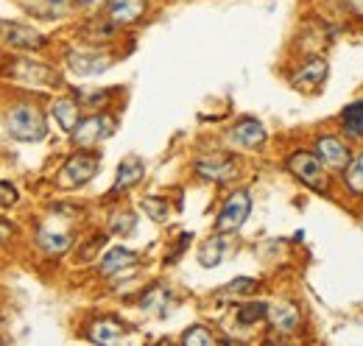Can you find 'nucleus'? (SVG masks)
Wrapping results in <instances>:
<instances>
[{"instance_id":"34","label":"nucleus","mask_w":363,"mask_h":346,"mask_svg":"<svg viewBox=\"0 0 363 346\" xmlns=\"http://www.w3.org/2000/svg\"><path fill=\"white\" fill-rule=\"evenodd\" d=\"M11 235V226H0V240H6Z\"/></svg>"},{"instance_id":"28","label":"nucleus","mask_w":363,"mask_h":346,"mask_svg":"<svg viewBox=\"0 0 363 346\" xmlns=\"http://www.w3.org/2000/svg\"><path fill=\"white\" fill-rule=\"evenodd\" d=\"M255 288H257V279H252V277H238V279L229 282L218 296H240V294H249V291H255Z\"/></svg>"},{"instance_id":"12","label":"nucleus","mask_w":363,"mask_h":346,"mask_svg":"<svg viewBox=\"0 0 363 346\" xmlns=\"http://www.w3.org/2000/svg\"><path fill=\"white\" fill-rule=\"evenodd\" d=\"M327 73H330L327 62H324L321 56H311V59L294 73V86H296V89H318V86L324 84Z\"/></svg>"},{"instance_id":"24","label":"nucleus","mask_w":363,"mask_h":346,"mask_svg":"<svg viewBox=\"0 0 363 346\" xmlns=\"http://www.w3.org/2000/svg\"><path fill=\"white\" fill-rule=\"evenodd\" d=\"M224 252H227V246H224V238H221V232H218V238H210V240L201 246L199 262H201L204 268H213V265H218V262L224 260Z\"/></svg>"},{"instance_id":"14","label":"nucleus","mask_w":363,"mask_h":346,"mask_svg":"<svg viewBox=\"0 0 363 346\" xmlns=\"http://www.w3.org/2000/svg\"><path fill=\"white\" fill-rule=\"evenodd\" d=\"M145 14V0H109L112 26H132Z\"/></svg>"},{"instance_id":"19","label":"nucleus","mask_w":363,"mask_h":346,"mask_svg":"<svg viewBox=\"0 0 363 346\" xmlns=\"http://www.w3.org/2000/svg\"><path fill=\"white\" fill-rule=\"evenodd\" d=\"M53 118H56V123L62 126V131L73 134V129L79 126V104L70 101V98L53 101Z\"/></svg>"},{"instance_id":"18","label":"nucleus","mask_w":363,"mask_h":346,"mask_svg":"<svg viewBox=\"0 0 363 346\" xmlns=\"http://www.w3.org/2000/svg\"><path fill=\"white\" fill-rule=\"evenodd\" d=\"M140 307H143L145 313H151V316H165L168 307H171V291H168L165 285L148 288V291L143 294V299H140Z\"/></svg>"},{"instance_id":"33","label":"nucleus","mask_w":363,"mask_h":346,"mask_svg":"<svg viewBox=\"0 0 363 346\" xmlns=\"http://www.w3.org/2000/svg\"><path fill=\"white\" fill-rule=\"evenodd\" d=\"M347 3H350V9H352L355 14H361L363 17V0H347Z\"/></svg>"},{"instance_id":"10","label":"nucleus","mask_w":363,"mask_h":346,"mask_svg":"<svg viewBox=\"0 0 363 346\" xmlns=\"http://www.w3.org/2000/svg\"><path fill=\"white\" fill-rule=\"evenodd\" d=\"M229 143L238 145V148L252 151V148H257V145L266 143V129H263L260 121H255V118H243V121H238V123L229 129Z\"/></svg>"},{"instance_id":"7","label":"nucleus","mask_w":363,"mask_h":346,"mask_svg":"<svg viewBox=\"0 0 363 346\" xmlns=\"http://www.w3.org/2000/svg\"><path fill=\"white\" fill-rule=\"evenodd\" d=\"M193 171L199 173L201 179H210L216 184H224L229 182L235 173H238V162L227 157V154H210V157H201L193 162Z\"/></svg>"},{"instance_id":"2","label":"nucleus","mask_w":363,"mask_h":346,"mask_svg":"<svg viewBox=\"0 0 363 346\" xmlns=\"http://www.w3.org/2000/svg\"><path fill=\"white\" fill-rule=\"evenodd\" d=\"M288 171L294 173V179H299L305 187L316 190V193H327L330 190V179H327V168L324 162L318 160L316 154H308V151H296L288 157Z\"/></svg>"},{"instance_id":"20","label":"nucleus","mask_w":363,"mask_h":346,"mask_svg":"<svg viewBox=\"0 0 363 346\" xmlns=\"http://www.w3.org/2000/svg\"><path fill=\"white\" fill-rule=\"evenodd\" d=\"M341 129L350 140H363V101L350 104L341 112Z\"/></svg>"},{"instance_id":"17","label":"nucleus","mask_w":363,"mask_h":346,"mask_svg":"<svg viewBox=\"0 0 363 346\" xmlns=\"http://www.w3.org/2000/svg\"><path fill=\"white\" fill-rule=\"evenodd\" d=\"M137 265V255L132 249H123V246H115V249H109L104 257H101V274L104 277H112V274H118V271H126V268H132Z\"/></svg>"},{"instance_id":"6","label":"nucleus","mask_w":363,"mask_h":346,"mask_svg":"<svg viewBox=\"0 0 363 346\" xmlns=\"http://www.w3.org/2000/svg\"><path fill=\"white\" fill-rule=\"evenodd\" d=\"M9 76L17 79V82H23V84H37V86H56L62 82L53 67H48V65L37 62V59H17L11 65V70H9Z\"/></svg>"},{"instance_id":"23","label":"nucleus","mask_w":363,"mask_h":346,"mask_svg":"<svg viewBox=\"0 0 363 346\" xmlns=\"http://www.w3.org/2000/svg\"><path fill=\"white\" fill-rule=\"evenodd\" d=\"M269 307L272 304L266 302H249V304H240L238 307V324L240 327H252V324H257V321H263V318H269Z\"/></svg>"},{"instance_id":"31","label":"nucleus","mask_w":363,"mask_h":346,"mask_svg":"<svg viewBox=\"0 0 363 346\" xmlns=\"http://www.w3.org/2000/svg\"><path fill=\"white\" fill-rule=\"evenodd\" d=\"M14 201H17V190H14V184L0 182V204H3V207H11Z\"/></svg>"},{"instance_id":"21","label":"nucleus","mask_w":363,"mask_h":346,"mask_svg":"<svg viewBox=\"0 0 363 346\" xmlns=\"http://www.w3.org/2000/svg\"><path fill=\"white\" fill-rule=\"evenodd\" d=\"M37 243L45 249L48 255H62V252L70 249V235L59 232V229H50V226H43L37 232Z\"/></svg>"},{"instance_id":"26","label":"nucleus","mask_w":363,"mask_h":346,"mask_svg":"<svg viewBox=\"0 0 363 346\" xmlns=\"http://www.w3.org/2000/svg\"><path fill=\"white\" fill-rule=\"evenodd\" d=\"M182 344L184 346H213L216 344V335L207 330V327H201V324H193L184 335H182Z\"/></svg>"},{"instance_id":"5","label":"nucleus","mask_w":363,"mask_h":346,"mask_svg":"<svg viewBox=\"0 0 363 346\" xmlns=\"http://www.w3.org/2000/svg\"><path fill=\"white\" fill-rule=\"evenodd\" d=\"M115 118L112 115H90V118H84V121H79V126L73 129V143L79 145V148H92V145H98L101 140H106L112 131H115Z\"/></svg>"},{"instance_id":"22","label":"nucleus","mask_w":363,"mask_h":346,"mask_svg":"<svg viewBox=\"0 0 363 346\" xmlns=\"http://www.w3.org/2000/svg\"><path fill=\"white\" fill-rule=\"evenodd\" d=\"M344 176V184L352 196H363V154H358L355 160L347 162V168L341 171Z\"/></svg>"},{"instance_id":"3","label":"nucleus","mask_w":363,"mask_h":346,"mask_svg":"<svg viewBox=\"0 0 363 346\" xmlns=\"http://www.w3.org/2000/svg\"><path fill=\"white\" fill-rule=\"evenodd\" d=\"M98 165H101V157H98V154L82 151V154L70 157V160L62 165V171H59V176H56V184L65 187V190L82 187V184H87L92 176L98 173Z\"/></svg>"},{"instance_id":"4","label":"nucleus","mask_w":363,"mask_h":346,"mask_svg":"<svg viewBox=\"0 0 363 346\" xmlns=\"http://www.w3.org/2000/svg\"><path fill=\"white\" fill-rule=\"evenodd\" d=\"M249 213H252V196L246 190H235L227 199V204L221 207L218 218H216V232H221V235L238 232L246 223Z\"/></svg>"},{"instance_id":"27","label":"nucleus","mask_w":363,"mask_h":346,"mask_svg":"<svg viewBox=\"0 0 363 346\" xmlns=\"http://www.w3.org/2000/svg\"><path fill=\"white\" fill-rule=\"evenodd\" d=\"M137 226V216L132 213H115V216L109 218V232L112 235H121V238H126V235H132Z\"/></svg>"},{"instance_id":"30","label":"nucleus","mask_w":363,"mask_h":346,"mask_svg":"<svg viewBox=\"0 0 363 346\" xmlns=\"http://www.w3.org/2000/svg\"><path fill=\"white\" fill-rule=\"evenodd\" d=\"M104 243H106V235H92V240L79 252V262H90L95 260V255L104 249Z\"/></svg>"},{"instance_id":"1","label":"nucleus","mask_w":363,"mask_h":346,"mask_svg":"<svg viewBox=\"0 0 363 346\" xmlns=\"http://www.w3.org/2000/svg\"><path fill=\"white\" fill-rule=\"evenodd\" d=\"M6 131L14 137V140H23V143H37L48 134L45 126V115L31 106V104H17L9 109L6 115Z\"/></svg>"},{"instance_id":"9","label":"nucleus","mask_w":363,"mask_h":346,"mask_svg":"<svg viewBox=\"0 0 363 346\" xmlns=\"http://www.w3.org/2000/svg\"><path fill=\"white\" fill-rule=\"evenodd\" d=\"M316 157L324 162L327 171H344L347 162H350V148H347V143L341 137L327 134V137L316 140Z\"/></svg>"},{"instance_id":"32","label":"nucleus","mask_w":363,"mask_h":346,"mask_svg":"<svg viewBox=\"0 0 363 346\" xmlns=\"http://www.w3.org/2000/svg\"><path fill=\"white\" fill-rule=\"evenodd\" d=\"M79 3V9H84V11H98V9H104L109 0H76Z\"/></svg>"},{"instance_id":"13","label":"nucleus","mask_w":363,"mask_h":346,"mask_svg":"<svg viewBox=\"0 0 363 346\" xmlns=\"http://www.w3.org/2000/svg\"><path fill=\"white\" fill-rule=\"evenodd\" d=\"M143 176H145V165H143V160H140V157H126V160L118 165V176H115V184H112L109 196H121L123 190L135 187Z\"/></svg>"},{"instance_id":"8","label":"nucleus","mask_w":363,"mask_h":346,"mask_svg":"<svg viewBox=\"0 0 363 346\" xmlns=\"http://www.w3.org/2000/svg\"><path fill=\"white\" fill-rule=\"evenodd\" d=\"M67 67L76 73V76H98V73H104V70H109L112 67V56H106V53H98V50H70L67 53Z\"/></svg>"},{"instance_id":"15","label":"nucleus","mask_w":363,"mask_h":346,"mask_svg":"<svg viewBox=\"0 0 363 346\" xmlns=\"http://www.w3.org/2000/svg\"><path fill=\"white\" fill-rule=\"evenodd\" d=\"M123 333H126V327L118 318H98L90 324L87 338L92 344H118V341H123Z\"/></svg>"},{"instance_id":"29","label":"nucleus","mask_w":363,"mask_h":346,"mask_svg":"<svg viewBox=\"0 0 363 346\" xmlns=\"http://www.w3.org/2000/svg\"><path fill=\"white\" fill-rule=\"evenodd\" d=\"M76 98H79L82 106H104L109 92H104V89L101 92L98 89H76Z\"/></svg>"},{"instance_id":"11","label":"nucleus","mask_w":363,"mask_h":346,"mask_svg":"<svg viewBox=\"0 0 363 346\" xmlns=\"http://www.w3.org/2000/svg\"><path fill=\"white\" fill-rule=\"evenodd\" d=\"M0 34H3V43L20 48V50H37L45 45V37L40 31L20 26V23H0Z\"/></svg>"},{"instance_id":"16","label":"nucleus","mask_w":363,"mask_h":346,"mask_svg":"<svg viewBox=\"0 0 363 346\" xmlns=\"http://www.w3.org/2000/svg\"><path fill=\"white\" fill-rule=\"evenodd\" d=\"M269 321L277 333H296L299 324H302V316L294 304L282 302V304H272L269 307Z\"/></svg>"},{"instance_id":"25","label":"nucleus","mask_w":363,"mask_h":346,"mask_svg":"<svg viewBox=\"0 0 363 346\" xmlns=\"http://www.w3.org/2000/svg\"><path fill=\"white\" fill-rule=\"evenodd\" d=\"M140 210L151 218V221H157V223H165L168 216H171L168 201H165V199H157V196H145V199L140 201Z\"/></svg>"}]
</instances>
